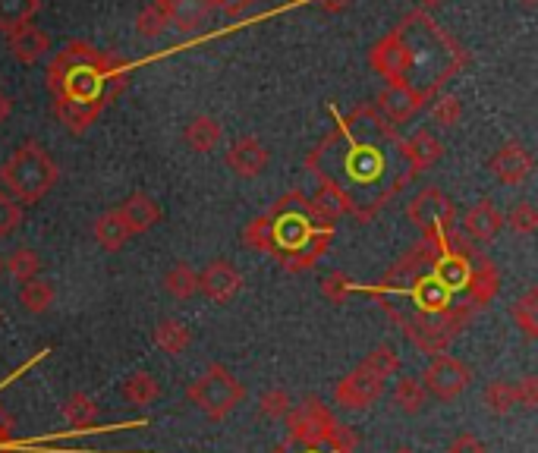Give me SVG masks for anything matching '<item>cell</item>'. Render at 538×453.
<instances>
[{"mask_svg":"<svg viewBox=\"0 0 538 453\" xmlns=\"http://www.w3.org/2000/svg\"><path fill=\"white\" fill-rule=\"evenodd\" d=\"M306 167L340 211L356 218H372L413 177L403 139L375 104H359L337 117V126L309 151Z\"/></svg>","mask_w":538,"mask_h":453,"instance_id":"obj_1","label":"cell"},{"mask_svg":"<svg viewBox=\"0 0 538 453\" xmlns=\"http://www.w3.org/2000/svg\"><path fill=\"white\" fill-rule=\"evenodd\" d=\"M334 224L306 192H287L277 199L262 218L246 224L243 240L255 252L271 255L290 274L312 268L328 252L334 240Z\"/></svg>","mask_w":538,"mask_h":453,"instance_id":"obj_2","label":"cell"},{"mask_svg":"<svg viewBox=\"0 0 538 453\" xmlns=\"http://www.w3.org/2000/svg\"><path fill=\"white\" fill-rule=\"evenodd\" d=\"M126 85V63L85 41H70L48 63V89L57 104H82L104 111Z\"/></svg>","mask_w":538,"mask_h":453,"instance_id":"obj_3","label":"cell"},{"mask_svg":"<svg viewBox=\"0 0 538 453\" xmlns=\"http://www.w3.org/2000/svg\"><path fill=\"white\" fill-rule=\"evenodd\" d=\"M397 32H400L403 48H406L403 85H410L413 92H419L432 101L444 85L463 70L466 51L422 10L403 16Z\"/></svg>","mask_w":538,"mask_h":453,"instance_id":"obj_4","label":"cell"},{"mask_svg":"<svg viewBox=\"0 0 538 453\" xmlns=\"http://www.w3.org/2000/svg\"><path fill=\"white\" fill-rule=\"evenodd\" d=\"M60 180V167L38 142H23L0 164V183L16 202H41Z\"/></svg>","mask_w":538,"mask_h":453,"instance_id":"obj_5","label":"cell"},{"mask_svg":"<svg viewBox=\"0 0 538 453\" xmlns=\"http://www.w3.org/2000/svg\"><path fill=\"white\" fill-rule=\"evenodd\" d=\"M186 400L196 409H202L208 419L221 422L246 400V387L236 381V375L227 369V365L214 362L186 387Z\"/></svg>","mask_w":538,"mask_h":453,"instance_id":"obj_6","label":"cell"},{"mask_svg":"<svg viewBox=\"0 0 538 453\" xmlns=\"http://www.w3.org/2000/svg\"><path fill=\"white\" fill-rule=\"evenodd\" d=\"M419 381H422L428 397H435L441 403H450L472 384V369L466 362H460L457 356L438 353V356H432V362L425 365V372L419 375Z\"/></svg>","mask_w":538,"mask_h":453,"instance_id":"obj_7","label":"cell"},{"mask_svg":"<svg viewBox=\"0 0 538 453\" xmlns=\"http://www.w3.org/2000/svg\"><path fill=\"white\" fill-rule=\"evenodd\" d=\"M284 419H287V428H290V441L299 444V447H321V441L328 438L331 425L337 422L331 409L315 394H309L303 403L293 406Z\"/></svg>","mask_w":538,"mask_h":453,"instance_id":"obj_8","label":"cell"},{"mask_svg":"<svg viewBox=\"0 0 538 453\" xmlns=\"http://www.w3.org/2000/svg\"><path fill=\"white\" fill-rule=\"evenodd\" d=\"M406 218L425 236H441L454 227V202H450L438 186H425L419 196L406 205Z\"/></svg>","mask_w":538,"mask_h":453,"instance_id":"obj_9","label":"cell"},{"mask_svg":"<svg viewBox=\"0 0 538 453\" xmlns=\"http://www.w3.org/2000/svg\"><path fill=\"white\" fill-rule=\"evenodd\" d=\"M381 394H384V381L375 378V375L359 362L347 378L337 381V387H334V403H337L340 409L359 413V409L375 406V400H378Z\"/></svg>","mask_w":538,"mask_h":453,"instance_id":"obj_10","label":"cell"},{"mask_svg":"<svg viewBox=\"0 0 538 453\" xmlns=\"http://www.w3.org/2000/svg\"><path fill=\"white\" fill-rule=\"evenodd\" d=\"M428 104L425 95L413 92L410 85L403 82H387L384 89L378 92V101H375V111L391 123V126H400V123H410L422 107Z\"/></svg>","mask_w":538,"mask_h":453,"instance_id":"obj_11","label":"cell"},{"mask_svg":"<svg viewBox=\"0 0 538 453\" xmlns=\"http://www.w3.org/2000/svg\"><path fill=\"white\" fill-rule=\"evenodd\" d=\"M488 170L494 174V180L504 183V186H523L532 177V155L520 142H504L491 155Z\"/></svg>","mask_w":538,"mask_h":453,"instance_id":"obj_12","label":"cell"},{"mask_svg":"<svg viewBox=\"0 0 538 453\" xmlns=\"http://www.w3.org/2000/svg\"><path fill=\"white\" fill-rule=\"evenodd\" d=\"M240 290H243V274L230 262H211L205 271H199V293L211 302H218V306H227Z\"/></svg>","mask_w":538,"mask_h":453,"instance_id":"obj_13","label":"cell"},{"mask_svg":"<svg viewBox=\"0 0 538 453\" xmlns=\"http://www.w3.org/2000/svg\"><path fill=\"white\" fill-rule=\"evenodd\" d=\"M369 63L372 70L384 79V82H403L406 73V48H403V38L400 32H387L378 45L369 51Z\"/></svg>","mask_w":538,"mask_h":453,"instance_id":"obj_14","label":"cell"},{"mask_svg":"<svg viewBox=\"0 0 538 453\" xmlns=\"http://www.w3.org/2000/svg\"><path fill=\"white\" fill-rule=\"evenodd\" d=\"M268 161H271V151L258 139H252V136L233 139L230 148H227V167L233 170L236 177L252 180V177H258L268 167Z\"/></svg>","mask_w":538,"mask_h":453,"instance_id":"obj_15","label":"cell"},{"mask_svg":"<svg viewBox=\"0 0 538 453\" xmlns=\"http://www.w3.org/2000/svg\"><path fill=\"white\" fill-rule=\"evenodd\" d=\"M10 51L19 63H38L51 51V35L45 29H38L35 23H26L10 32Z\"/></svg>","mask_w":538,"mask_h":453,"instance_id":"obj_16","label":"cell"},{"mask_svg":"<svg viewBox=\"0 0 538 453\" xmlns=\"http://www.w3.org/2000/svg\"><path fill=\"white\" fill-rule=\"evenodd\" d=\"M504 227V214L494 208V202L482 199L479 205H472L466 211V221H463V230L469 240H476V243H491L494 236L501 233Z\"/></svg>","mask_w":538,"mask_h":453,"instance_id":"obj_17","label":"cell"},{"mask_svg":"<svg viewBox=\"0 0 538 453\" xmlns=\"http://www.w3.org/2000/svg\"><path fill=\"white\" fill-rule=\"evenodd\" d=\"M117 211L123 214L129 233H148L161 221V208L152 196H148V192H133V196H129Z\"/></svg>","mask_w":538,"mask_h":453,"instance_id":"obj_18","label":"cell"},{"mask_svg":"<svg viewBox=\"0 0 538 453\" xmlns=\"http://www.w3.org/2000/svg\"><path fill=\"white\" fill-rule=\"evenodd\" d=\"M403 148H406V161H410L413 174L416 170H428L444 158V142L428 133V129H416L410 139H403Z\"/></svg>","mask_w":538,"mask_h":453,"instance_id":"obj_19","label":"cell"},{"mask_svg":"<svg viewBox=\"0 0 538 453\" xmlns=\"http://www.w3.org/2000/svg\"><path fill=\"white\" fill-rule=\"evenodd\" d=\"M183 139L192 151H199V155H205V151H214L221 145L224 139V126L214 120V117H192L183 129Z\"/></svg>","mask_w":538,"mask_h":453,"instance_id":"obj_20","label":"cell"},{"mask_svg":"<svg viewBox=\"0 0 538 453\" xmlns=\"http://www.w3.org/2000/svg\"><path fill=\"white\" fill-rule=\"evenodd\" d=\"M95 240H98V246L104 249V252H120L123 246H126V240L133 233H129V227H126V221H123V214L117 211V208H111V211H104L101 218L95 221Z\"/></svg>","mask_w":538,"mask_h":453,"instance_id":"obj_21","label":"cell"},{"mask_svg":"<svg viewBox=\"0 0 538 453\" xmlns=\"http://www.w3.org/2000/svg\"><path fill=\"white\" fill-rule=\"evenodd\" d=\"M155 347L167 356H180L189 350V343H192V331L189 325H183L180 318H161L158 325H155Z\"/></svg>","mask_w":538,"mask_h":453,"instance_id":"obj_22","label":"cell"},{"mask_svg":"<svg viewBox=\"0 0 538 453\" xmlns=\"http://www.w3.org/2000/svg\"><path fill=\"white\" fill-rule=\"evenodd\" d=\"M60 416L70 428H92L98 422V403L89 394L76 391V394H70L67 400H63Z\"/></svg>","mask_w":538,"mask_h":453,"instance_id":"obj_23","label":"cell"},{"mask_svg":"<svg viewBox=\"0 0 538 453\" xmlns=\"http://www.w3.org/2000/svg\"><path fill=\"white\" fill-rule=\"evenodd\" d=\"M161 397V384L155 381L152 372H133V375H126L123 381V400L126 403H133V406H152L155 400Z\"/></svg>","mask_w":538,"mask_h":453,"instance_id":"obj_24","label":"cell"},{"mask_svg":"<svg viewBox=\"0 0 538 453\" xmlns=\"http://www.w3.org/2000/svg\"><path fill=\"white\" fill-rule=\"evenodd\" d=\"M54 284L45 277H32L29 284H23V290H19V302H23V309L29 315H45L51 306H54Z\"/></svg>","mask_w":538,"mask_h":453,"instance_id":"obj_25","label":"cell"},{"mask_svg":"<svg viewBox=\"0 0 538 453\" xmlns=\"http://www.w3.org/2000/svg\"><path fill=\"white\" fill-rule=\"evenodd\" d=\"M41 0H0V32H13L35 19Z\"/></svg>","mask_w":538,"mask_h":453,"instance_id":"obj_26","label":"cell"},{"mask_svg":"<svg viewBox=\"0 0 538 453\" xmlns=\"http://www.w3.org/2000/svg\"><path fill=\"white\" fill-rule=\"evenodd\" d=\"M394 403L403 416H419L425 403H428V394L419 378H400L397 387H394Z\"/></svg>","mask_w":538,"mask_h":453,"instance_id":"obj_27","label":"cell"},{"mask_svg":"<svg viewBox=\"0 0 538 453\" xmlns=\"http://www.w3.org/2000/svg\"><path fill=\"white\" fill-rule=\"evenodd\" d=\"M208 13H211V0H177V7L167 16H170V26L189 32V29H199Z\"/></svg>","mask_w":538,"mask_h":453,"instance_id":"obj_28","label":"cell"},{"mask_svg":"<svg viewBox=\"0 0 538 453\" xmlns=\"http://www.w3.org/2000/svg\"><path fill=\"white\" fill-rule=\"evenodd\" d=\"M164 287L170 296H177V299H192L199 293V271L196 268H189L186 262L183 265H174L167 274H164Z\"/></svg>","mask_w":538,"mask_h":453,"instance_id":"obj_29","label":"cell"},{"mask_svg":"<svg viewBox=\"0 0 538 453\" xmlns=\"http://www.w3.org/2000/svg\"><path fill=\"white\" fill-rule=\"evenodd\" d=\"M510 318L520 325V331L529 337V340H535L538 337V290L532 287L526 296H520L513 302V309H510Z\"/></svg>","mask_w":538,"mask_h":453,"instance_id":"obj_30","label":"cell"},{"mask_svg":"<svg viewBox=\"0 0 538 453\" xmlns=\"http://www.w3.org/2000/svg\"><path fill=\"white\" fill-rule=\"evenodd\" d=\"M4 268L10 271L13 280H19V284H29V280L38 277V271H41V258H38L35 249L19 246V249L10 252V262H4Z\"/></svg>","mask_w":538,"mask_h":453,"instance_id":"obj_31","label":"cell"},{"mask_svg":"<svg viewBox=\"0 0 538 453\" xmlns=\"http://www.w3.org/2000/svg\"><path fill=\"white\" fill-rule=\"evenodd\" d=\"M482 400H485L488 413L507 416V413H513V406H516V384H510V381H491L485 387Z\"/></svg>","mask_w":538,"mask_h":453,"instance_id":"obj_32","label":"cell"},{"mask_svg":"<svg viewBox=\"0 0 538 453\" xmlns=\"http://www.w3.org/2000/svg\"><path fill=\"white\" fill-rule=\"evenodd\" d=\"M362 365L369 369L375 378L387 381V378H394L400 372V353L394 347H387V343H381V347H375L369 356L362 359Z\"/></svg>","mask_w":538,"mask_h":453,"instance_id":"obj_33","label":"cell"},{"mask_svg":"<svg viewBox=\"0 0 538 453\" xmlns=\"http://www.w3.org/2000/svg\"><path fill=\"white\" fill-rule=\"evenodd\" d=\"M428 111H432V120H435L441 129H454V126L463 120V104H460V98H454V95H435Z\"/></svg>","mask_w":538,"mask_h":453,"instance_id":"obj_34","label":"cell"},{"mask_svg":"<svg viewBox=\"0 0 538 453\" xmlns=\"http://www.w3.org/2000/svg\"><path fill=\"white\" fill-rule=\"evenodd\" d=\"M26 221V211H23V202H16L10 192L0 189V240L10 233H16Z\"/></svg>","mask_w":538,"mask_h":453,"instance_id":"obj_35","label":"cell"},{"mask_svg":"<svg viewBox=\"0 0 538 453\" xmlns=\"http://www.w3.org/2000/svg\"><path fill=\"white\" fill-rule=\"evenodd\" d=\"M293 409V397L284 387H271L262 397H258V416H268V419H284Z\"/></svg>","mask_w":538,"mask_h":453,"instance_id":"obj_36","label":"cell"},{"mask_svg":"<svg viewBox=\"0 0 538 453\" xmlns=\"http://www.w3.org/2000/svg\"><path fill=\"white\" fill-rule=\"evenodd\" d=\"M504 224H507L513 233L529 236V233H535V230H538V211H535V205H532V202H516V205L507 211Z\"/></svg>","mask_w":538,"mask_h":453,"instance_id":"obj_37","label":"cell"},{"mask_svg":"<svg viewBox=\"0 0 538 453\" xmlns=\"http://www.w3.org/2000/svg\"><path fill=\"white\" fill-rule=\"evenodd\" d=\"M167 26H170V16H167L161 7H155V4H148V7L139 13V19H136V29H139V35H145V38L164 35Z\"/></svg>","mask_w":538,"mask_h":453,"instance_id":"obj_38","label":"cell"},{"mask_svg":"<svg viewBox=\"0 0 538 453\" xmlns=\"http://www.w3.org/2000/svg\"><path fill=\"white\" fill-rule=\"evenodd\" d=\"M350 290H353V284H350V277L343 271H334V274H328L325 280H321V293H325L328 302H334V306H343L347 296H350Z\"/></svg>","mask_w":538,"mask_h":453,"instance_id":"obj_39","label":"cell"},{"mask_svg":"<svg viewBox=\"0 0 538 453\" xmlns=\"http://www.w3.org/2000/svg\"><path fill=\"white\" fill-rule=\"evenodd\" d=\"M516 403H520L523 409L538 406V378L535 375H526L520 384H516Z\"/></svg>","mask_w":538,"mask_h":453,"instance_id":"obj_40","label":"cell"},{"mask_svg":"<svg viewBox=\"0 0 538 453\" xmlns=\"http://www.w3.org/2000/svg\"><path fill=\"white\" fill-rule=\"evenodd\" d=\"M447 453H488L485 441L476 438V435H469V431H463V435H457L454 441H450Z\"/></svg>","mask_w":538,"mask_h":453,"instance_id":"obj_41","label":"cell"},{"mask_svg":"<svg viewBox=\"0 0 538 453\" xmlns=\"http://www.w3.org/2000/svg\"><path fill=\"white\" fill-rule=\"evenodd\" d=\"M252 4H255V0H211V7L224 10L227 16H243Z\"/></svg>","mask_w":538,"mask_h":453,"instance_id":"obj_42","label":"cell"},{"mask_svg":"<svg viewBox=\"0 0 538 453\" xmlns=\"http://www.w3.org/2000/svg\"><path fill=\"white\" fill-rule=\"evenodd\" d=\"M10 438H13V416L0 406V447H7Z\"/></svg>","mask_w":538,"mask_h":453,"instance_id":"obj_43","label":"cell"},{"mask_svg":"<svg viewBox=\"0 0 538 453\" xmlns=\"http://www.w3.org/2000/svg\"><path fill=\"white\" fill-rule=\"evenodd\" d=\"M10 111H13V101H10V95L4 89H0V123L10 117Z\"/></svg>","mask_w":538,"mask_h":453,"instance_id":"obj_44","label":"cell"},{"mask_svg":"<svg viewBox=\"0 0 538 453\" xmlns=\"http://www.w3.org/2000/svg\"><path fill=\"white\" fill-rule=\"evenodd\" d=\"M321 4H325L328 10H343L347 7V0H321Z\"/></svg>","mask_w":538,"mask_h":453,"instance_id":"obj_45","label":"cell"},{"mask_svg":"<svg viewBox=\"0 0 538 453\" xmlns=\"http://www.w3.org/2000/svg\"><path fill=\"white\" fill-rule=\"evenodd\" d=\"M419 4H422V13H428V10H435V7H441V4H444V0H419Z\"/></svg>","mask_w":538,"mask_h":453,"instance_id":"obj_46","label":"cell"},{"mask_svg":"<svg viewBox=\"0 0 538 453\" xmlns=\"http://www.w3.org/2000/svg\"><path fill=\"white\" fill-rule=\"evenodd\" d=\"M155 7H161L164 13H170V10L177 7V0H155Z\"/></svg>","mask_w":538,"mask_h":453,"instance_id":"obj_47","label":"cell"},{"mask_svg":"<svg viewBox=\"0 0 538 453\" xmlns=\"http://www.w3.org/2000/svg\"><path fill=\"white\" fill-rule=\"evenodd\" d=\"M293 453V450H290ZM296 453H328V450H321V447H303V450H296Z\"/></svg>","mask_w":538,"mask_h":453,"instance_id":"obj_48","label":"cell"},{"mask_svg":"<svg viewBox=\"0 0 538 453\" xmlns=\"http://www.w3.org/2000/svg\"><path fill=\"white\" fill-rule=\"evenodd\" d=\"M271 453H290V447H287V444H281V447H274Z\"/></svg>","mask_w":538,"mask_h":453,"instance_id":"obj_49","label":"cell"},{"mask_svg":"<svg viewBox=\"0 0 538 453\" xmlns=\"http://www.w3.org/2000/svg\"><path fill=\"white\" fill-rule=\"evenodd\" d=\"M523 4H526V7H535V0H523Z\"/></svg>","mask_w":538,"mask_h":453,"instance_id":"obj_50","label":"cell"},{"mask_svg":"<svg viewBox=\"0 0 538 453\" xmlns=\"http://www.w3.org/2000/svg\"><path fill=\"white\" fill-rule=\"evenodd\" d=\"M397 453H413V450H406V447H400V450H397Z\"/></svg>","mask_w":538,"mask_h":453,"instance_id":"obj_51","label":"cell"},{"mask_svg":"<svg viewBox=\"0 0 538 453\" xmlns=\"http://www.w3.org/2000/svg\"><path fill=\"white\" fill-rule=\"evenodd\" d=\"M0 274H4V258H0Z\"/></svg>","mask_w":538,"mask_h":453,"instance_id":"obj_52","label":"cell"},{"mask_svg":"<svg viewBox=\"0 0 538 453\" xmlns=\"http://www.w3.org/2000/svg\"><path fill=\"white\" fill-rule=\"evenodd\" d=\"M0 453H4V447H0Z\"/></svg>","mask_w":538,"mask_h":453,"instance_id":"obj_53","label":"cell"}]
</instances>
